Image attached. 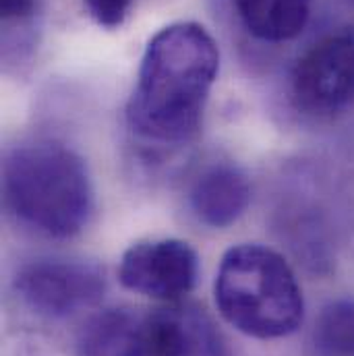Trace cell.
Instances as JSON below:
<instances>
[{
  "instance_id": "7",
  "label": "cell",
  "mask_w": 354,
  "mask_h": 356,
  "mask_svg": "<svg viewBox=\"0 0 354 356\" xmlns=\"http://www.w3.org/2000/svg\"><path fill=\"white\" fill-rule=\"evenodd\" d=\"M199 257L195 249L178 238L143 241L129 247L118 266L120 284L137 294L178 302L197 282Z\"/></svg>"
},
{
  "instance_id": "2",
  "label": "cell",
  "mask_w": 354,
  "mask_h": 356,
  "mask_svg": "<svg viewBox=\"0 0 354 356\" xmlns=\"http://www.w3.org/2000/svg\"><path fill=\"white\" fill-rule=\"evenodd\" d=\"M2 191L8 211L27 228L50 238L81 232L93 207L83 158L56 141L15 147L4 160Z\"/></svg>"
},
{
  "instance_id": "9",
  "label": "cell",
  "mask_w": 354,
  "mask_h": 356,
  "mask_svg": "<svg viewBox=\"0 0 354 356\" xmlns=\"http://www.w3.org/2000/svg\"><path fill=\"white\" fill-rule=\"evenodd\" d=\"M239 19L257 40H294L307 25L313 0H232Z\"/></svg>"
},
{
  "instance_id": "8",
  "label": "cell",
  "mask_w": 354,
  "mask_h": 356,
  "mask_svg": "<svg viewBox=\"0 0 354 356\" xmlns=\"http://www.w3.org/2000/svg\"><path fill=\"white\" fill-rule=\"evenodd\" d=\"M188 201L201 224L209 228H226L247 211L251 184L239 166L226 162L211 164L195 178Z\"/></svg>"
},
{
  "instance_id": "12",
  "label": "cell",
  "mask_w": 354,
  "mask_h": 356,
  "mask_svg": "<svg viewBox=\"0 0 354 356\" xmlns=\"http://www.w3.org/2000/svg\"><path fill=\"white\" fill-rule=\"evenodd\" d=\"M4 21H21L31 15L33 0H0Z\"/></svg>"
},
{
  "instance_id": "6",
  "label": "cell",
  "mask_w": 354,
  "mask_h": 356,
  "mask_svg": "<svg viewBox=\"0 0 354 356\" xmlns=\"http://www.w3.org/2000/svg\"><path fill=\"white\" fill-rule=\"evenodd\" d=\"M15 288L33 313L48 319H67L102 300L106 280L97 266L46 259L23 267L17 273Z\"/></svg>"
},
{
  "instance_id": "3",
  "label": "cell",
  "mask_w": 354,
  "mask_h": 356,
  "mask_svg": "<svg viewBox=\"0 0 354 356\" xmlns=\"http://www.w3.org/2000/svg\"><path fill=\"white\" fill-rule=\"evenodd\" d=\"M214 290L222 317L249 338H286L303 323L300 284L288 261L269 247L239 245L226 251Z\"/></svg>"
},
{
  "instance_id": "10",
  "label": "cell",
  "mask_w": 354,
  "mask_h": 356,
  "mask_svg": "<svg viewBox=\"0 0 354 356\" xmlns=\"http://www.w3.org/2000/svg\"><path fill=\"white\" fill-rule=\"evenodd\" d=\"M311 346L315 356H354V300H334L319 311Z\"/></svg>"
},
{
  "instance_id": "5",
  "label": "cell",
  "mask_w": 354,
  "mask_h": 356,
  "mask_svg": "<svg viewBox=\"0 0 354 356\" xmlns=\"http://www.w3.org/2000/svg\"><path fill=\"white\" fill-rule=\"evenodd\" d=\"M290 91L307 114H334L354 104V25L323 35L298 56Z\"/></svg>"
},
{
  "instance_id": "1",
  "label": "cell",
  "mask_w": 354,
  "mask_h": 356,
  "mask_svg": "<svg viewBox=\"0 0 354 356\" xmlns=\"http://www.w3.org/2000/svg\"><path fill=\"white\" fill-rule=\"evenodd\" d=\"M218 69L220 48L203 25L180 21L160 29L139 65L127 106L129 129L154 145L195 137Z\"/></svg>"
},
{
  "instance_id": "11",
  "label": "cell",
  "mask_w": 354,
  "mask_h": 356,
  "mask_svg": "<svg viewBox=\"0 0 354 356\" xmlns=\"http://www.w3.org/2000/svg\"><path fill=\"white\" fill-rule=\"evenodd\" d=\"M83 2H86L89 17L99 27H106V29L120 27L127 21L135 4V0H83Z\"/></svg>"
},
{
  "instance_id": "4",
  "label": "cell",
  "mask_w": 354,
  "mask_h": 356,
  "mask_svg": "<svg viewBox=\"0 0 354 356\" xmlns=\"http://www.w3.org/2000/svg\"><path fill=\"white\" fill-rule=\"evenodd\" d=\"M77 356H230L211 317L170 302L156 311L108 309L93 315L77 336Z\"/></svg>"
}]
</instances>
